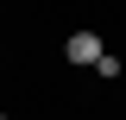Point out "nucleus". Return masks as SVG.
Returning <instances> with one entry per match:
<instances>
[{
  "label": "nucleus",
  "instance_id": "f257e3e1",
  "mask_svg": "<svg viewBox=\"0 0 126 120\" xmlns=\"http://www.w3.org/2000/svg\"><path fill=\"white\" fill-rule=\"evenodd\" d=\"M107 38H101V32L94 25H76V32H63V63H69V70H94V63L107 57Z\"/></svg>",
  "mask_w": 126,
  "mask_h": 120
},
{
  "label": "nucleus",
  "instance_id": "f03ea898",
  "mask_svg": "<svg viewBox=\"0 0 126 120\" xmlns=\"http://www.w3.org/2000/svg\"><path fill=\"white\" fill-rule=\"evenodd\" d=\"M94 82H120V76H126V57H120V51H107V57H101V63H94Z\"/></svg>",
  "mask_w": 126,
  "mask_h": 120
},
{
  "label": "nucleus",
  "instance_id": "7ed1b4c3",
  "mask_svg": "<svg viewBox=\"0 0 126 120\" xmlns=\"http://www.w3.org/2000/svg\"><path fill=\"white\" fill-rule=\"evenodd\" d=\"M0 120H6V114H0Z\"/></svg>",
  "mask_w": 126,
  "mask_h": 120
}]
</instances>
